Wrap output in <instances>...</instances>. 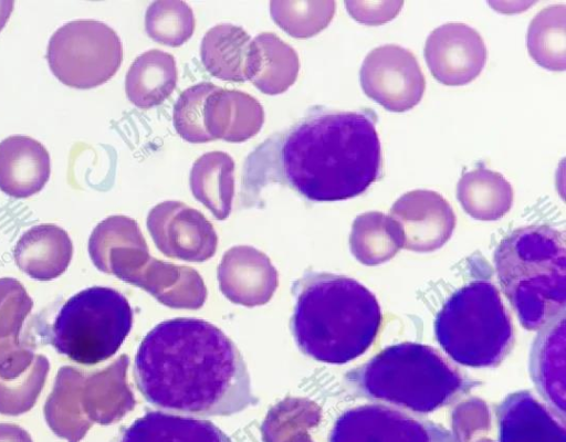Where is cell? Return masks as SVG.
Segmentation results:
<instances>
[{
  "instance_id": "cell-1",
  "label": "cell",
  "mask_w": 566,
  "mask_h": 442,
  "mask_svg": "<svg viewBox=\"0 0 566 442\" xmlns=\"http://www.w3.org/2000/svg\"><path fill=\"white\" fill-rule=\"evenodd\" d=\"M134 379L161 411L196 418L228 417L258 402L237 345L199 318L163 320L140 341Z\"/></svg>"
},
{
  "instance_id": "cell-2",
  "label": "cell",
  "mask_w": 566,
  "mask_h": 442,
  "mask_svg": "<svg viewBox=\"0 0 566 442\" xmlns=\"http://www.w3.org/2000/svg\"><path fill=\"white\" fill-rule=\"evenodd\" d=\"M281 162L287 183L312 201L364 193L381 176V146L371 110L312 115L286 135Z\"/></svg>"
},
{
  "instance_id": "cell-3",
  "label": "cell",
  "mask_w": 566,
  "mask_h": 442,
  "mask_svg": "<svg viewBox=\"0 0 566 442\" xmlns=\"http://www.w3.org/2000/svg\"><path fill=\"white\" fill-rule=\"evenodd\" d=\"M290 328L307 357L342 365L363 355L375 341L381 311L375 296L357 281L327 272H306L291 288Z\"/></svg>"
},
{
  "instance_id": "cell-4",
  "label": "cell",
  "mask_w": 566,
  "mask_h": 442,
  "mask_svg": "<svg viewBox=\"0 0 566 442\" xmlns=\"http://www.w3.org/2000/svg\"><path fill=\"white\" fill-rule=\"evenodd\" d=\"M346 379L358 394L412 413L446 407L475 386L439 350L416 343L386 347Z\"/></svg>"
},
{
  "instance_id": "cell-5",
  "label": "cell",
  "mask_w": 566,
  "mask_h": 442,
  "mask_svg": "<svg viewBox=\"0 0 566 442\" xmlns=\"http://www.w3.org/2000/svg\"><path fill=\"white\" fill-rule=\"evenodd\" d=\"M564 234L526 225L507 234L494 252L501 287L527 330H541L565 314Z\"/></svg>"
},
{
  "instance_id": "cell-6",
  "label": "cell",
  "mask_w": 566,
  "mask_h": 442,
  "mask_svg": "<svg viewBox=\"0 0 566 442\" xmlns=\"http://www.w3.org/2000/svg\"><path fill=\"white\" fill-rule=\"evenodd\" d=\"M439 345L457 364L483 368L501 364L514 344V326L496 286L472 281L457 290L434 322Z\"/></svg>"
},
{
  "instance_id": "cell-7",
  "label": "cell",
  "mask_w": 566,
  "mask_h": 442,
  "mask_svg": "<svg viewBox=\"0 0 566 442\" xmlns=\"http://www.w3.org/2000/svg\"><path fill=\"white\" fill-rule=\"evenodd\" d=\"M133 326V309L118 291L93 286L69 298L50 332L51 345L74 362L92 366L114 356Z\"/></svg>"
},
{
  "instance_id": "cell-8",
  "label": "cell",
  "mask_w": 566,
  "mask_h": 442,
  "mask_svg": "<svg viewBox=\"0 0 566 442\" xmlns=\"http://www.w3.org/2000/svg\"><path fill=\"white\" fill-rule=\"evenodd\" d=\"M46 60L63 84L88 90L111 80L123 61L117 33L96 20H75L60 27L51 36Z\"/></svg>"
},
{
  "instance_id": "cell-9",
  "label": "cell",
  "mask_w": 566,
  "mask_h": 442,
  "mask_svg": "<svg viewBox=\"0 0 566 442\" xmlns=\"http://www.w3.org/2000/svg\"><path fill=\"white\" fill-rule=\"evenodd\" d=\"M329 442H460L443 427L380 403L345 411L335 421Z\"/></svg>"
},
{
  "instance_id": "cell-10",
  "label": "cell",
  "mask_w": 566,
  "mask_h": 442,
  "mask_svg": "<svg viewBox=\"0 0 566 442\" xmlns=\"http://www.w3.org/2000/svg\"><path fill=\"white\" fill-rule=\"evenodd\" d=\"M364 93L384 108L402 113L413 108L422 98L426 81L421 67L408 49L385 44L371 50L360 72Z\"/></svg>"
},
{
  "instance_id": "cell-11",
  "label": "cell",
  "mask_w": 566,
  "mask_h": 442,
  "mask_svg": "<svg viewBox=\"0 0 566 442\" xmlns=\"http://www.w3.org/2000/svg\"><path fill=\"white\" fill-rule=\"evenodd\" d=\"M424 57L438 82L460 86L480 75L486 62V48L476 30L464 23L450 22L428 35Z\"/></svg>"
},
{
  "instance_id": "cell-12",
  "label": "cell",
  "mask_w": 566,
  "mask_h": 442,
  "mask_svg": "<svg viewBox=\"0 0 566 442\" xmlns=\"http://www.w3.org/2000/svg\"><path fill=\"white\" fill-rule=\"evenodd\" d=\"M401 243L407 249L431 251L451 235L455 215L449 202L437 191L417 189L403 193L392 206Z\"/></svg>"
},
{
  "instance_id": "cell-13",
  "label": "cell",
  "mask_w": 566,
  "mask_h": 442,
  "mask_svg": "<svg viewBox=\"0 0 566 442\" xmlns=\"http://www.w3.org/2000/svg\"><path fill=\"white\" fill-rule=\"evenodd\" d=\"M496 418L499 442H566L565 418L530 391L509 394Z\"/></svg>"
},
{
  "instance_id": "cell-14",
  "label": "cell",
  "mask_w": 566,
  "mask_h": 442,
  "mask_svg": "<svg viewBox=\"0 0 566 442\" xmlns=\"http://www.w3.org/2000/svg\"><path fill=\"white\" fill-rule=\"evenodd\" d=\"M50 172V155L38 140L14 135L0 143V190L6 194L31 197L43 189Z\"/></svg>"
},
{
  "instance_id": "cell-15",
  "label": "cell",
  "mask_w": 566,
  "mask_h": 442,
  "mask_svg": "<svg viewBox=\"0 0 566 442\" xmlns=\"http://www.w3.org/2000/svg\"><path fill=\"white\" fill-rule=\"evenodd\" d=\"M264 123V109L248 93L219 87L205 107V126L212 140L243 143L255 136Z\"/></svg>"
},
{
  "instance_id": "cell-16",
  "label": "cell",
  "mask_w": 566,
  "mask_h": 442,
  "mask_svg": "<svg viewBox=\"0 0 566 442\" xmlns=\"http://www.w3.org/2000/svg\"><path fill=\"white\" fill-rule=\"evenodd\" d=\"M148 228L165 250L210 251L216 243L211 224L196 209L168 200L155 206L147 218Z\"/></svg>"
},
{
  "instance_id": "cell-17",
  "label": "cell",
  "mask_w": 566,
  "mask_h": 442,
  "mask_svg": "<svg viewBox=\"0 0 566 442\" xmlns=\"http://www.w3.org/2000/svg\"><path fill=\"white\" fill-rule=\"evenodd\" d=\"M73 254L69 234L54 224H39L25 231L13 251L18 267L30 277L49 281L67 269Z\"/></svg>"
},
{
  "instance_id": "cell-18",
  "label": "cell",
  "mask_w": 566,
  "mask_h": 442,
  "mask_svg": "<svg viewBox=\"0 0 566 442\" xmlns=\"http://www.w3.org/2000/svg\"><path fill=\"white\" fill-rule=\"evenodd\" d=\"M530 369L548 407L565 418V314L539 330L532 346Z\"/></svg>"
},
{
  "instance_id": "cell-19",
  "label": "cell",
  "mask_w": 566,
  "mask_h": 442,
  "mask_svg": "<svg viewBox=\"0 0 566 442\" xmlns=\"http://www.w3.org/2000/svg\"><path fill=\"white\" fill-rule=\"evenodd\" d=\"M119 442H232V440L209 420L165 411H148L122 432Z\"/></svg>"
},
{
  "instance_id": "cell-20",
  "label": "cell",
  "mask_w": 566,
  "mask_h": 442,
  "mask_svg": "<svg viewBox=\"0 0 566 442\" xmlns=\"http://www.w3.org/2000/svg\"><path fill=\"white\" fill-rule=\"evenodd\" d=\"M298 71L296 51L275 33L262 32L252 40L249 81L259 91L282 94L295 83Z\"/></svg>"
},
{
  "instance_id": "cell-21",
  "label": "cell",
  "mask_w": 566,
  "mask_h": 442,
  "mask_svg": "<svg viewBox=\"0 0 566 442\" xmlns=\"http://www.w3.org/2000/svg\"><path fill=\"white\" fill-rule=\"evenodd\" d=\"M252 39L245 30L231 23L209 29L200 46L201 62L214 77L242 83L249 81Z\"/></svg>"
},
{
  "instance_id": "cell-22",
  "label": "cell",
  "mask_w": 566,
  "mask_h": 442,
  "mask_svg": "<svg viewBox=\"0 0 566 442\" xmlns=\"http://www.w3.org/2000/svg\"><path fill=\"white\" fill-rule=\"evenodd\" d=\"M178 78L175 57L151 49L137 56L125 78V92L130 103L142 109L160 105L174 92Z\"/></svg>"
},
{
  "instance_id": "cell-23",
  "label": "cell",
  "mask_w": 566,
  "mask_h": 442,
  "mask_svg": "<svg viewBox=\"0 0 566 442\" xmlns=\"http://www.w3.org/2000/svg\"><path fill=\"white\" fill-rule=\"evenodd\" d=\"M513 189L500 172L479 167L462 175L457 198L464 211L478 220L502 218L512 207Z\"/></svg>"
},
{
  "instance_id": "cell-24",
  "label": "cell",
  "mask_w": 566,
  "mask_h": 442,
  "mask_svg": "<svg viewBox=\"0 0 566 442\" xmlns=\"http://www.w3.org/2000/svg\"><path fill=\"white\" fill-rule=\"evenodd\" d=\"M193 197L208 208L216 218L226 219L234 196V161L223 151H210L200 156L190 171Z\"/></svg>"
},
{
  "instance_id": "cell-25",
  "label": "cell",
  "mask_w": 566,
  "mask_h": 442,
  "mask_svg": "<svg viewBox=\"0 0 566 442\" xmlns=\"http://www.w3.org/2000/svg\"><path fill=\"white\" fill-rule=\"evenodd\" d=\"M531 57L549 71L566 67V6L553 4L539 11L531 21L527 36Z\"/></svg>"
},
{
  "instance_id": "cell-26",
  "label": "cell",
  "mask_w": 566,
  "mask_h": 442,
  "mask_svg": "<svg viewBox=\"0 0 566 442\" xmlns=\"http://www.w3.org/2000/svg\"><path fill=\"white\" fill-rule=\"evenodd\" d=\"M400 243L396 223L381 212H366L358 215L353 223L352 251L364 262H379L392 256Z\"/></svg>"
},
{
  "instance_id": "cell-27",
  "label": "cell",
  "mask_w": 566,
  "mask_h": 442,
  "mask_svg": "<svg viewBox=\"0 0 566 442\" xmlns=\"http://www.w3.org/2000/svg\"><path fill=\"white\" fill-rule=\"evenodd\" d=\"M335 6L333 0H273L270 2V13L289 35L307 39L331 23Z\"/></svg>"
},
{
  "instance_id": "cell-28",
  "label": "cell",
  "mask_w": 566,
  "mask_h": 442,
  "mask_svg": "<svg viewBox=\"0 0 566 442\" xmlns=\"http://www.w3.org/2000/svg\"><path fill=\"white\" fill-rule=\"evenodd\" d=\"M195 24L192 9L180 0L151 2L145 14V30L148 36L172 48L182 45L191 38Z\"/></svg>"
},
{
  "instance_id": "cell-29",
  "label": "cell",
  "mask_w": 566,
  "mask_h": 442,
  "mask_svg": "<svg viewBox=\"0 0 566 442\" xmlns=\"http://www.w3.org/2000/svg\"><path fill=\"white\" fill-rule=\"evenodd\" d=\"M218 88L210 82H201L186 88L178 97L172 113L177 134L192 144L211 141L205 126V107L209 95Z\"/></svg>"
},
{
  "instance_id": "cell-30",
  "label": "cell",
  "mask_w": 566,
  "mask_h": 442,
  "mask_svg": "<svg viewBox=\"0 0 566 442\" xmlns=\"http://www.w3.org/2000/svg\"><path fill=\"white\" fill-rule=\"evenodd\" d=\"M348 13L359 23L380 25L392 20L403 1H345Z\"/></svg>"
},
{
  "instance_id": "cell-31",
  "label": "cell",
  "mask_w": 566,
  "mask_h": 442,
  "mask_svg": "<svg viewBox=\"0 0 566 442\" xmlns=\"http://www.w3.org/2000/svg\"><path fill=\"white\" fill-rule=\"evenodd\" d=\"M0 442H32L30 434L19 425L0 423Z\"/></svg>"
},
{
  "instance_id": "cell-32",
  "label": "cell",
  "mask_w": 566,
  "mask_h": 442,
  "mask_svg": "<svg viewBox=\"0 0 566 442\" xmlns=\"http://www.w3.org/2000/svg\"><path fill=\"white\" fill-rule=\"evenodd\" d=\"M14 2L13 1H0V31L3 29L6 23L8 22L12 10H13Z\"/></svg>"
},
{
  "instance_id": "cell-33",
  "label": "cell",
  "mask_w": 566,
  "mask_h": 442,
  "mask_svg": "<svg viewBox=\"0 0 566 442\" xmlns=\"http://www.w3.org/2000/svg\"><path fill=\"white\" fill-rule=\"evenodd\" d=\"M475 442H494V441L486 439V438H481V439L476 440Z\"/></svg>"
}]
</instances>
